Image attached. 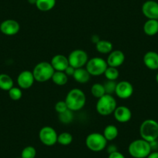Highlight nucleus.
Instances as JSON below:
<instances>
[{"label": "nucleus", "mask_w": 158, "mask_h": 158, "mask_svg": "<svg viewBox=\"0 0 158 158\" xmlns=\"http://www.w3.org/2000/svg\"><path fill=\"white\" fill-rule=\"evenodd\" d=\"M64 101L69 110L77 112L85 106V94L80 89H72L67 94Z\"/></svg>", "instance_id": "nucleus-1"}, {"label": "nucleus", "mask_w": 158, "mask_h": 158, "mask_svg": "<svg viewBox=\"0 0 158 158\" xmlns=\"http://www.w3.org/2000/svg\"><path fill=\"white\" fill-rule=\"evenodd\" d=\"M139 135L149 143L156 141L158 139V123L151 118L144 120L139 127Z\"/></svg>", "instance_id": "nucleus-2"}, {"label": "nucleus", "mask_w": 158, "mask_h": 158, "mask_svg": "<svg viewBox=\"0 0 158 158\" xmlns=\"http://www.w3.org/2000/svg\"><path fill=\"white\" fill-rule=\"evenodd\" d=\"M128 150L133 158H147L151 153L152 148L150 143L141 138L133 140L129 146Z\"/></svg>", "instance_id": "nucleus-3"}, {"label": "nucleus", "mask_w": 158, "mask_h": 158, "mask_svg": "<svg viewBox=\"0 0 158 158\" xmlns=\"http://www.w3.org/2000/svg\"><path fill=\"white\" fill-rule=\"evenodd\" d=\"M116 107V100L109 94H106L101 98H98L95 106L97 112L103 116H107L113 113Z\"/></svg>", "instance_id": "nucleus-4"}, {"label": "nucleus", "mask_w": 158, "mask_h": 158, "mask_svg": "<svg viewBox=\"0 0 158 158\" xmlns=\"http://www.w3.org/2000/svg\"><path fill=\"white\" fill-rule=\"evenodd\" d=\"M54 71H55L51 63L48 61H42L35 65L32 72L34 76L35 81L38 82H46L51 80Z\"/></svg>", "instance_id": "nucleus-5"}, {"label": "nucleus", "mask_w": 158, "mask_h": 158, "mask_svg": "<svg viewBox=\"0 0 158 158\" xmlns=\"http://www.w3.org/2000/svg\"><path fill=\"white\" fill-rule=\"evenodd\" d=\"M107 139L103 134L99 133H92L87 136L85 144L88 148L93 152H100L107 146Z\"/></svg>", "instance_id": "nucleus-6"}, {"label": "nucleus", "mask_w": 158, "mask_h": 158, "mask_svg": "<svg viewBox=\"0 0 158 158\" xmlns=\"http://www.w3.org/2000/svg\"><path fill=\"white\" fill-rule=\"evenodd\" d=\"M107 68L108 64L106 60L99 57L89 59L85 65L86 70L92 76L102 75Z\"/></svg>", "instance_id": "nucleus-7"}, {"label": "nucleus", "mask_w": 158, "mask_h": 158, "mask_svg": "<svg viewBox=\"0 0 158 158\" xmlns=\"http://www.w3.org/2000/svg\"><path fill=\"white\" fill-rule=\"evenodd\" d=\"M70 66L74 68H84L89 60V55L87 52L81 49L74 50L70 53L68 57Z\"/></svg>", "instance_id": "nucleus-8"}, {"label": "nucleus", "mask_w": 158, "mask_h": 158, "mask_svg": "<svg viewBox=\"0 0 158 158\" xmlns=\"http://www.w3.org/2000/svg\"><path fill=\"white\" fill-rule=\"evenodd\" d=\"M58 134L56 130L51 127H44L39 132L40 141L45 146L51 147L57 143Z\"/></svg>", "instance_id": "nucleus-9"}, {"label": "nucleus", "mask_w": 158, "mask_h": 158, "mask_svg": "<svg viewBox=\"0 0 158 158\" xmlns=\"http://www.w3.org/2000/svg\"><path fill=\"white\" fill-rule=\"evenodd\" d=\"M133 91L134 89L131 83L127 81H122L116 84L115 94L121 99H127L133 95Z\"/></svg>", "instance_id": "nucleus-10"}, {"label": "nucleus", "mask_w": 158, "mask_h": 158, "mask_svg": "<svg viewBox=\"0 0 158 158\" xmlns=\"http://www.w3.org/2000/svg\"><path fill=\"white\" fill-rule=\"evenodd\" d=\"M142 13L147 19H158V2L154 0H147L143 4Z\"/></svg>", "instance_id": "nucleus-11"}, {"label": "nucleus", "mask_w": 158, "mask_h": 158, "mask_svg": "<svg viewBox=\"0 0 158 158\" xmlns=\"http://www.w3.org/2000/svg\"><path fill=\"white\" fill-rule=\"evenodd\" d=\"M20 30V25L14 19H6L0 24V31L6 36H14Z\"/></svg>", "instance_id": "nucleus-12"}, {"label": "nucleus", "mask_w": 158, "mask_h": 158, "mask_svg": "<svg viewBox=\"0 0 158 158\" xmlns=\"http://www.w3.org/2000/svg\"><path fill=\"white\" fill-rule=\"evenodd\" d=\"M34 81L35 78L33 72L28 70L21 71L17 77V84L22 89H28L31 88Z\"/></svg>", "instance_id": "nucleus-13"}, {"label": "nucleus", "mask_w": 158, "mask_h": 158, "mask_svg": "<svg viewBox=\"0 0 158 158\" xmlns=\"http://www.w3.org/2000/svg\"><path fill=\"white\" fill-rule=\"evenodd\" d=\"M125 58V54L122 51L115 50V51H112V52L109 53L106 62L108 64V66L118 68L124 63Z\"/></svg>", "instance_id": "nucleus-14"}, {"label": "nucleus", "mask_w": 158, "mask_h": 158, "mask_svg": "<svg viewBox=\"0 0 158 158\" xmlns=\"http://www.w3.org/2000/svg\"><path fill=\"white\" fill-rule=\"evenodd\" d=\"M114 118L115 120L121 123L129 122L132 118V112L128 107L124 106H117L113 112Z\"/></svg>", "instance_id": "nucleus-15"}, {"label": "nucleus", "mask_w": 158, "mask_h": 158, "mask_svg": "<svg viewBox=\"0 0 158 158\" xmlns=\"http://www.w3.org/2000/svg\"><path fill=\"white\" fill-rule=\"evenodd\" d=\"M55 71H64L69 66L68 59L63 54H56L51 59L50 62Z\"/></svg>", "instance_id": "nucleus-16"}, {"label": "nucleus", "mask_w": 158, "mask_h": 158, "mask_svg": "<svg viewBox=\"0 0 158 158\" xmlns=\"http://www.w3.org/2000/svg\"><path fill=\"white\" fill-rule=\"evenodd\" d=\"M143 64L148 69L158 70V53L155 51H148L143 56Z\"/></svg>", "instance_id": "nucleus-17"}, {"label": "nucleus", "mask_w": 158, "mask_h": 158, "mask_svg": "<svg viewBox=\"0 0 158 158\" xmlns=\"http://www.w3.org/2000/svg\"><path fill=\"white\" fill-rule=\"evenodd\" d=\"M143 32L149 36H155L158 33L157 19H147L143 25Z\"/></svg>", "instance_id": "nucleus-18"}, {"label": "nucleus", "mask_w": 158, "mask_h": 158, "mask_svg": "<svg viewBox=\"0 0 158 158\" xmlns=\"http://www.w3.org/2000/svg\"><path fill=\"white\" fill-rule=\"evenodd\" d=\"M90 77L91 75L89 71L86 70V68H84L75 69L74 74H73V77L74 80L80 84L87 83L90 80Z\"/></svg>", "instance_id": "nucleus-19"}, {"label": "nucleus", "mask_w": 158, "mask_h": 158, "mask_svg": "<svg viewBox=\"0 0 158 158\" xmlns=\"http://www.w3.org/2000/svg\"><path fill=\"white\" fill-rule=\"evenodd\" d=\"M95 49L100 54H109L113 51V44L112 42L106 40H100L98 43L95 44Z\"/></svg>", "instance_id": "nucleus-20"}, {"label": "nucleus", "mask_w": 158, "mask_h": 158, "mask_svg": "<svg viewBox=\"0 0 158 158\" xmlns=\"http://www.w3.org/2000/svg\"><path fill=\"white\" fill-rule=\"evenodd\" d=\"M56 5V0H36V6L40 11L48 12Z\"/></svg>", "instance_id": "nucleus-21"}, {"label": "nucleus", "mask_w": 158, "mask_h": 158, "mask_svg": "<svg viewBox=\"0 0 158 158\" xmlns=\"http://www.w3.org/2000/svg\"><path fill=\"white\" fill-rule=\"evenodd\" d=\"M14 85L13 80L9 74H0V89L9 91Z\"/></svg>", "instance_id": "nucleus-22"}, {"label": "nucleus", "mask_w": 158, "mask_h": 158, "mask_svg": "<svg viewBox=\"0 0 158 158\" xmlns=\"http://www.w3.org/2000/svg\"><path fill=\"white\" fill-rule=\"evenodd\" d=\"M51 80L57 85L63 86L68 82V76L65 74L64 71H54Z\"/></svg>", "instance_id": "nucleus-23"}, {"label": "nucleus", "mask_w": 158, "mask_h": 158, "mask_svg": "<svg viewBox=\"0 0 158 158\" xmlns=\"http://www.w3.org/2000/svg\"><path fill=\"white\" fill-rule=\"evenodd\" d=\"M102 134L107 141L114 140L118 135V128L115 125H108L104 129Z\"/></svg>", "instance_id": "nucleus-24"}, {"label": "nucleus", "mask_w": 158, "mask_h": 158, "mask_svg": "<svg viewBox=\"0 0 158 158\" xmlns=\"http://www.w3.org/2000/svg\"><path fill=\"white\" fill-rule=\"evenodd\" d=\"M91 93L95 98H99L104 95H106L104 85L100 83H95L91 88Z\"/></svg>", "instance_id": "nucleus-25"}, {"label": "nucleus", "mask_w": 158, "mask_h": 158, "mask_svg": "<svg viewBox=\"0 0 158 158\" xmlns=\"http://www.w3.org/2000/svg\"><path fill=\"white\" fill-rule=\"evenodd\" d=\"M104 75L109 81H115L119 76V72H118V70L117 68L108 66L106 71H105Z\"/></svg>", "instance_id": "nucleus-26"}, {"label": "nucleus", "mask_w": 158, "mask_h": 158, "mask_svg": "<svg viewBox=\"0 0 158 158\" xmlns=\"http://www.w3.org/2000/svg\"><path fill=\"white\" fill-rule=\"evenodd\" d=\"M73 141L72 135L68 132H64L57 136V143H60V145L68 146L71 144Z\"/></svg>", "instance_id": "nucleus-27"}, {"label": "nucleus", "mask_w": 158, "mask_h": 158, "mask_svg": "<svg viewBox=\"0 0 158 158\" xmlns=\"http://www.w3.org/2000/svg\"><path fill=\"white\" fill-rule=\"evenodd\" d=\"M36 155V150L32 146H27L25 148L23 149L21 152V156L22 158H35Z\"/></svg>", "instance_id": "nucleus-28"}, {"label": "nucleus", "mask_w": 158, "mask_h": 158, "mask_svg": "<svg viewBox=\"0 0 158 158\" xmlns=\"http://www.w3.org/2000/svg\"><path fill=\"white\" fill-rule=\"evenodd\" d=\"M9 96L13 101H18V100L20 99L23 96V92L21 90L20 88L18 87H14L13 86L10 90L8 91Z\"/></svg>", "instance_id": "nucleus-29"}, {"label": "nucleus", "mask_w": 158, "mask_h": 158, "mask_svg": "<svg viewBox=\"0 0 158 158\" xmlns=\"http://www.w3.org/2000/svg\"><path fill=\"white\" fill-rule=\"evenodd\" d=\"M72 118V111L69 110V109H68L66 112H63V113L59 114V119H60L63 123H69L71 122Z\"/></svg>", "instance_id": "nucleus-30"}, {"label": "nucleus", "mask_w": 158, "mask_h": 158, "mask_svg": "<svg viewBox=\"0 0 158 158\" xmlns=\"http://www.w3.org/2000/svg\"><path fill=\"white\" fill-rule=\"evenodd\" d=\"M116 84L115 81H106L103 85H104L105 90H106V94H109V95H112V93H115V87H116Z\"/></svg>", "instance_id": "nucleus-31"}, {"label": "nucleus", "mask_w": 158, "mask_h": 158, "mask_svg": "<svg viewBox=\"0 0 158 158\" xmlns=\"http://www.w3.org/2000/svg\"><path fill=\"white\" fill-rule=\"evenodd\" d=\"M54 109H55L56 112L57 113L60 114L63 113V112H66L68 110V106H67L66 102L65 101H59L57 102L55 104V106H54Z\"/></svg>", "instance_id": "nucleus-32"}, {"label": "nucleus", "mask_w": 158, "mask_h": 158, "mask_svg": "<svg viewBox=\"0 0 158 158\" xmlns=\"http://www.w3.org/2000/svg\"><path fill=\"white\" fill-rule=\"evenodd\" d=\"M108 158H126V157L123 153H121L120 152H118L116 150V151L109 153Z\"/></svg>", "instance_id": "nucleus-33"}, {"label": "nucleus", "mask_w": 158, "mask_h": 158, "mask_svg": "<svg viewBox=\"0 0 158 158\" xmlns=\"http://www.w3.org/2000/svg\"><path fill=\"white\" fill-rule=\"evenodd\" d=\"M74 71H75V68H74L73 67L70 66L69 65V66L65 69L64 72L68 76H73V74H74Z\"/></svg>", "instance_id": "nucleus-34"}, {"label": "nucleus", "mask_w": 158, "mask_h": 158, "mask_svg": "<svg viewBox=\"0 0 158 158\" xmlns=\"http://www.w3.org/2000/svg\"><path fill=\"white\" fill-rule=\"evenodd\" d=\"M147 158H158V151H151Z\"/></svg>", "instance_id": "nucleus-35"}, {"label": "nucleus", "mask_w": 158, "mask_h": 158, "mask_svg": "<svg viewBox=\"0 0 158 158\" xmlns=\"http://www.w3.org/2000/svg\"><path fill=\"white\" fill-rule=\"evenodd\" d=\"M100 40V39H99V37H98V36H96V35H95V36H93L92 37V41L93 42L94 44H96V43H98V41H99Z\"/></svg>", "instance_id": "nucleus-36"}, {"label": "nucleus", "mask_w": 158, "mask_h": 158, "mask_svg": "<svg viewBox=\"0 0 158 158\" xmlns=\"http://www.w3.org/2000/svg\"><path fill=\"white\" fill-rule=\"evenodd\" d=\"M28 2L31 5H36V0H27Z\"/></svg>", "instance_id": "nucleus-37"}, {"label": "nucleus", "mask_w": 158, "mask_h": 158, "mask_svg": "<svg viewBox=\"0 0 158 158\" xmlns=\"http://www.w3.org/2000/svg\"><path fill=\"white\" fill-rule=\"evenodd\" d=\"M156 83L158 84V72L156 73Z\"/></svg>", "instance_id": "nucleus-38"}, {"label": "nucleus", "mask_w": 158, "mask_h": 158, "mask_svg": "<svg viewBox=\"0 0 158 158\" xmlns=\"http://www.w3.org/2000/svg\"><path fill=\"white\" fill-rule=\"evenodd\" d=\"M17 158H22V157H17Z\"/></svg>", "instance_id": "nucleus-39"}, {"label": "nucleus", "mask_w": 158, "mask_h": 158, "mask_svg": "<svg viewBox=\"0 0 158 158\" xmlns=\"http://www.w3.org/2000/svg\"><path fill=\"white\" fill-rule=\"evenodd\" d=\"M157 20H158V19H157Z\"/></svg>", "instance_id": "nucleus-40"}]
</instances>
